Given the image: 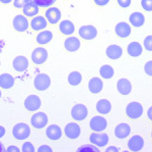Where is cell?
Segmentation results:
<instances>
[{
    "instance_id": "1",
    "label": "cell",
    "mask_w": 152,
    "mask_h": 152,
    "mask_svg": "<svg viewBox=\"0 0 152 152\" xmlns=\"http://www.w3.org/2000/svg\"><path fill=\"white\" fill-rule=\"evenodd\" d=\"M143 111H144L143 106H142L140 102L133 101V102H130L127 105L125 113H126V116L128 119H132V121H137V119H141V116H143Z\"/></svg>"
},
{
    "instance_id": "2",
    "label": "cell",
    "mask_w": 152,
    "mask_h": 152,
    "mask_svg": "<svg viewBox=\"0 0 152 152\" xmlns=\"http://www.w3.org/2000/svg\"><path fill=\"white\" fill-rule=\"evenodd\" d=\"M29 135H31V128L24 122H18L12 129V136L18 141L26 140L29 137Z\"/></svg>"
},
{
    "instance_id": "3",
    "label": "cell",
    "mask_w": 152,
    "mask_h": 152,
    "mask_svg": "<svg viewBox=\"0 0 152 152\" xmlns=\"http://www.w3.org/2000/svg\"><path fill=\"white\" fill-rule=\"evenodd\" d=\"M48 50L45 47H37L33 50L31 54V61L36 65H42L47 61L48 59Z\"/></svg>"
},
{
    "instance_id": "4",
    "label": "cell",
    "mask_w": 152,
    "mask_h": 152,
    "mask_svg": "<svg viewBox=\"0 0 152 152\" xmlns=\"http://www.w3.org/2000/svg\"><path fill=\"white\" fill-rule=\"evenodd\" d=\"M51 86V79L47 73H39L34 79V87L40 92L46 91Z\"/></svg>"
},
{
    "instance_id": "5",
    "label": "cell",
    "mask_w": 152,
    "mask_h": 152,
    "mask_svg": "<svg viewBox=\"0 0 152 152\" xmlns=\"http://www.w3.org/2000/svg\"><path fill=\"white\" fill-rule=\"evenodd\" d=\"M97 33H99L97 29L92 24H85V26L80 27L79 30H78V35L82 40L85 41L94 40V39L96 38Z\"/></svg>"
},
{
    "instance_id": "6",
    "label": "cell",
    "mask_w": 152,
    "mask_h": 152,
    "mask_svg": "<svg viewBox=\"0 0 152 152\" xmlns=\"http://www.w3.org/2000/svg\"><path fill=\"white\" fill-rule=\"evenodd\" d=\"M12 26L18 33H24L29 28V21L23 14H18L12 19Z\"/></svg>"
},
{
    "instance_id": "7",
    "label": "cell",
    "mask_w": 152,
    "mask_h": 152,
    "mask_svg": "<svg viewBox=\"0 0 152 152\" xmlns=\"http://www.w3.org/2000/svg\"><path fill=\"white\" fill-rule=\"evenodd\" d=\"M109 135L105 133H102V132H94L89 136L90 143L94 144V146L99 147V148H102V147L107 146V144H109Z\"/></svg>"
},
{
    "instance_id": "8",
    "label": "cell",
    "mask_w": 152,
    "mask_h": 152,
    "mask_svg": "<svg viewBox=\"0 0 152 152\" xmlns=\"http://www.w3.org/2000/svg\"><path fill=\"white\" fill-rule=\"evenodd\" d=\"M44 13H45L44 16H45L46 19H47L48 24H53V26L54 24H57L61 21V16H62L61 10L58 7L55 6H50L48 8H46Z\"/></svg>"
},
{
    "instance_id": "9",
    "label": "cell",
    "mask_w": 152,
    "mask_h": 152,
    "mask_svg": "<svg viewBox=\"0 0 152 152\" xmlns=\"http://www.w3.org/2000/svg\"><path fill=\"white\" fill-rule=\"evenodd\" d=\"M88 109L84 104L78 103L75 104L71 109V117L75 122H82L87 117Z\"/></svg>"
},
{
    "instance_id": "10",
    "label": "cell",
    "mask_w": 152,
    "mask_h": 152,
    "mask_svg": "<svg viewBox=\"0 0 152 152\" xmlns=\"http://www.w3.org/2000/svg\"><path fill=\"white\" fill-rule=\"evenodd\" d=\"M24 108L29 112L38 111L42 106V100L38 95H28L23 102Z\"/></svg>"
},
{
    "instance_id": "11",
    "label": "cell",
    "mask_w": 152,
    "mask_h": 152,
    "mask_svg": "<svg viewBox=\"0 0 152 152\" xmlns=\"http://www.w3.org/2000/svg\"><path fill=\"white\" fill-rule=\"evenodd\" d=\"M65 136L70 140H76L81 135V127L75 122H68L64 128Z\"/></svg>"
},
{
    "instance_id": "12",
    "label": "cell",
    "mask_w": 152,
    "mask_h": 152,
    "mask_svg": "<svg viewBox=\"0 0 152 152\" xmlns=\"http://www.w3.org/2000/svg\"><path fill=\"white\" fill-rule=\"evenodd\" d=\"M49 122L48 116L43 111H39L33 114V116L31 117V125L35 129H43L47 126Z\"/></svg>"
},
{
    "instance_id": "13",
    "label": "cell",
    "mask_w": 152,
    "mask_h": 152,
    "mask_svg": "<svg viewBox=\"0 0 152 152\" xmlns=\"http://www.w3.org/2000/svg\"><path fill=\"white\" fill-rule=\"evenodd\" d=\"M80 46H81L80 39L75 36H67V38L64 40V49L69 53L77 52L80 49Z\"/></svg>"
},
{
    "instance_id": "14",
    "label": "cell",
    "mask_w": 152,
    "mask_h": 152,
    "mask_svg": "<svg viewBox=\"0 0 152 152\" xmlns=\"http://www.w3.org/2000/svg\"><path fill=\"white\" fill-rule=\"evenodd\" d=\"M107 127V119L102 116H95L89 122V128L92 132H104Z\"/></svg>"
},
{
    "instance_id": "15",
    "label": "cell",
    "mask_w": 152,
    "mask_h": 152,
    "mask_svg": "<svg viewBox=\"0 0 152 152\" xmlns=\"http://www.w3.org/2000/svg\"><path fill=\"white\" fill-rule=\"evenodd\" d=\"M115 34L118 38L126 39L132 34V28L128 23L120 22L115 26Z\"/></svg>"
},
{
    "instance_id": "16",
    "label": "cell",
    "mask_w": 152,
    "mask_h": 152,
    "mask_svg": "<svg viewBox=\"0 0 152 152\" xmlns=\"http://www.w3.org/2000/svg\"><path fill=\"white\" fill-rule=\"evenodd\" d=\"M48 22L46 19L45 16H36L34 18H31V19L29 21V27L31 28L33 31L36 32H40L45 30L48 27Z\"/></svg>"
},
{
    "instance_id": "17",
    "label": "cell",
    "mask_w": 152,
    "mask_h": 152,
    "mask_svg": "<svg viewBox=\"0 0 152 152\" xmlns=\"http://www.w3.org/2000/svg\"><path fill=\"white\" fill-rule=\"evenodd\" d=\"M28 59L26 57V56H23V55H19V56H16L15 58L12 61V67L15 72L18 73H23L28 70Z\"/></svg>"
},
{
    "instance_id": "18",
    "label": "cell",
    "mask_w": 152,
    "mask_h": 152,
    "mask_svg": "<svg viewBox=\"0 0 152 152\" xmlns=\"http://www.w3.org/2000/svg\"><path fill=\"white\" fill-rule=\"evenodd\" d=\"M128 149L131 151H140L144 147V139L140 135H134L128 140Z\"/></svg>"
},
{
    "instance_id": "19",
    "label": "cell",
    "mask_w": 152,
    "mask_h": 152,
    "mask_svg": "<svg viewBox=\"0 0 152 152\" xmlns=\"http://www.w3.org/2000/svg\"><path fill=\"white\" fill-rule=\"evenodd\" d=\"M62 129L58 125H50L46 130V136L51 141H58L62 138Z\"/></svg>"
},
{
    "instance_id": "20",
    "label": "cell",
    "mask_w": 152,
    "mask_h": 152,
    "mask_svg": "<svg viewBox=\"0 0 152 152\" xmlns=\"http://www.w3.org/2000/svg\"><path fill=\"white\" fill-rule=\"evenodd\" d=\"M105 54H107V57L109 59L117 60L121 58V56L123 55V49H122L121 46L112 44V45L107 46V49H105Z\"/></svg>"
},
{
    "instance_id": "21",
    "label": "cell",
    "mask_w": 152,
    "mask_h": 152,
    "mask_svg": "<svg viewBox=\"0 0 152 152\" xmlns=\"http://www.w3.org/2000/svg\"><path fill=\"white\" fill-rule=\"evenodd\" d=\"M53 38V33L50 30H43L39 32V34L36 36V42L41 46H45L50 42H52Z\"/></svg>"
},
{
    "instance_id": "22",
    "label": "cell",
    "mask_w": 152,
    "mask_h": 152,
    "mask_svg": "<svg viewBox=\"0 0 152 152\" xmlns=\"http://www.w3.org/2000/svg\"><path fill=\"white\" fill-rule=\"evenodd\" d=\"M117 90L123 96H127L132 92V84L126 78H121L117 83Z\"/></svg>"
},
{
    "instance_id": "23",
    "label": "cell",
    "mask_w": 152,
    "mask_h": 152,
    "mask_svg": "<svg viewBox=\"0 0 152 152\" xmlns=\"http://www.w3.org/2000/svg\"><path fill=\"white\" fill-rule=\"evenodd\" d=\"M130 134H131V127L128 124H126V122L119 124L115 128V136L118 139H120V140L126 139L127 137L130 136Z\"/></svg>"
},
{
    "instance_id": "24",
    "label": "cell",
    "mask_w": 152,
    "mask_h": 152,
    "mask_svg": "<svg viewBox=\"0 0 152 152\" xmlns=\"http://www.w3.org/2000/svg\"><path fill=\"white\" fill-rule=\"evenodd\" d=\"M59 31L63 36H71L75 32V24L69 19H64L59 24Z\"/></svg>"
},
{
    "instance_id": "25",
    "label": "cell",
    "mask_w": 152,
    "mask_h": 152,
    "mask_svg": "<svg viewBox=\"0 0 152 152\" xmlns=\"http://www.w3.org/2000/svg\"><path fill=\"white\" fill-rule=\"evenodd\" d=\"M102 88H104V83L99 77L91 78L88 82V90L92 94H99L102 91Z\"/></svg>"
},
{
    "instance_id": "26",
    "label": "cell",
    "mask_w": 152,
    "mask_h": 152,
    "mask_svg": "<svg viewBox=\"0 0 152 152\" xmlns=\"http://www.w3.org/2000/svg\"><path fill=\"white\" fill-rule=\"evenodd\" d=\"M39 13H40V7L31 1H28L23 8V14L28 19L34 18V16H38Z\"/></svg>"
},
{
    "instance_id": "27",
    "label": "cell",
    "mask_w": 152,
    "mask_h": 152,
    "mask_svg": "<svg viewBox=\"0 0 152 152\" xmlns=\"http://www.w3.org/2000/svg\"><path fill=\"white\" fill-rule=\"evenodd\" d=\"M14 83H15L14 77L10 75V73H4L0 75V87H1V89L4 90L11 89L14 86Z\"/></svg>"
},
{
    "instance_id": "28",
    "label": "cell",
    "mask_w": 152,
    "mask_h": 152,
    "mask_svg": "<svg viewBox=\"0 0 152 152\" xmlns=\"http://www.w3.org/2000/svg\"><path fill=\"white\" fill-rule=\"evenodd\" d=\"M129 22L133 28H140L145 23V16L140 11H135L129 16Z\"/></svg>"
},
{
    "instance_id": "29",
    "label": "cell",
    "mask_w": 152,
    "mask_h": 152,
    "mask_svg": "<svg viewBox=\"0 0 152 152\" xmlns=\"http://www.w3.org/2000/svg\"><path fill=\"white\" fill-rule=\"evenodd\" d=\"M127 52L131 57H139L143 52V47L139 42H131L127 46Z\"/></svg>"
},
{
    "instance_id": "30",
    "label": "cell",
    "mask_w": 152,
    "mask_h": 152,
    "mask_svg": "<svg viewBox=\"0 0 152 152\" xmlns=\"http://www.w3.org/2000/svg\"><path fill=\"white\" fill-rule=\"evenodd\" d=\"M112 110V104L107 99H100L96 103V111L102 116L110 113Z\"/></svg>"
},
{
    "instance_id": "31",
    "label": "cell",
    "mask_w": 152,
    "mask_h": 152,
    "mask_svg": "<svg viewBox=\"0 0 152 152\" xmlns=\"http://www.w3.org/2000/svg\"><path fill=\"white\" fill-rule=\"evenodd\" d=\"M99 76L104 80H110L115 76V70L112 65H104L99 68Z\"/></svg>"
},
{
    "instance_id": "32",
    "label": "cell",
    "mask_w": 152,
    "mask_h": 152,
    "mask_svg": "<svg viewBox=\"0 0 152 152\" xmlns=\"http://www.w3.org/2000/svg\"><path fill=\"white\" fill-rule=\"evenodd\" d=\"M67 82L70 86H73V87L80 85V83L82 82V75L76 70L71 72L67 77Z\"/></svg>"
},
{
    "instance_id": "33",
    "label": "cell",
    "mask_w": 152,
    "mask_h": 152,
    "mask_svg": "<svg viewBox=\"0 0 152 152\" xmlns=\"http://www.w3.org/2000/svg\"><path fill=\"white\" fill-rule=\"evenodd\" d=\"M29 1L34 2L35 4H37L39 7L42 8H48V7L54 5V4L57 2V0H29Z\"/></svg>"
},
{
    "instance_id": "34",
    "label": "cell",
    "mask_w": 152,
    "mask_h": 152,
    "mask_svg": "<svg viewBox=\"0 0 152 152\" xmlns=\"http://www.w3.org/2000/svg\"><path fill=\"white\" fill-rule=\"evenodd\" d=\"M77 151H82V152H85V151H94V152H99V148L96 146H94V144H86V145H83L81 147L77 149Z\"/></svg>"
},
{
    "instance_id": "35",
    "label": "cell",
    "mask_w": 152,
    "mask_h": 152,
    "mask_svg": "<svg viewBox=\"0 0 152 152\" xmlns=\"http://www.w3.org/2000/svg\"><path fill=\"white\" fill-rule=\"evenodd\" d=\"M143 46L149 52H152V35L147 36L143 41Z\"/></svg>"
},
{
    "instance_id": "36",
    "label": "cell",
    "mask_w": 152,
    "mask_h": 152,
    "mask_svg": "<svg viewBox=\"0 0 152 152\" xmlns=\"http://www.w3.org/2000/svg\"><path fill=\"white\" fill-rule=\"evenodd\" d=\"M23 152H35V146L31 143V142H24L21 146V149H20Z\"/></svg>"
},
{
    "instance_id": "37",
    "label": "cell",
    "mask_w": 152,
    "mask_h": 152,
    "mask_svg": "<svg viewBox=\"0 0 152 152\" xmlns=\"http://www.w3.org/2000/svg\"><path fill=\"white\" fill-rule=\"evenodd\" d=\"M141 6L147 12L152 11V0H141Z\"/></svg>"
},
{
    "instance_id": "38",
    "label": "cell",
    "mask_w": 152,
    "mask_h": 152,
    "mask_svg": "<svg viewBox=\"0 0 152 152\" xmlns=\"http://www.w3.org/2000/svg\"><path fill=\"white\" fill-rule=\"evenodd\" d=\"M29 0H13V7L15 9H23Z\"/></svg>"
},
{
    "instance_id": "39",
    "label": "cell",
    "mask_w": 152,
    "mask_h": 152,
    "mask_svg": "<svg viewBox=\"0 0 152 152\" xmlns=\"http://www.w3.org/2000/svg\"><path fill=\"white\" fill-rule=\"evenodd\" d=\"M144 72L148 77H152V60L147 61L144 65Z\"/></svg>"
},
{
    "instance_id": "40",
    "label": "cell",
    "mask_w": 152,
    "mask_h": 152,
    "mask_svg": "<svg viewBox=\"0 0 152 152\" xmlns=\"http://www.w3.org/2000/svg\"><path fill=\"white\" fill-rule=\"evenodd\" d=\"M116 1L118 5L121 7V8H128L132 3V0H116Z\"/></svg>"
},
{
    "instance_id": "41",
    "label": "cell",
    "mask_w": 152,
    "mask_h": 152,
    "mask_svg": "<svg viewBox=\"0 0 152 152\" xmlns=\"http://www.w3.org/2000/svg\"><path fill=\"white\" fill-rule=\"evenodd\" d=\"M110 2V0H94V3L95 6L97 7H104L105 5H107Z\"/></svg>"
},
{
    "instance_id": "42",
    "label": "cell",
    "mask_w": 152,
    "mask_h": 152,
    "mask_svg": "<svg viewBox=\"0 0 152 152\" xmlns=\"http://www.w3.org/2000/svg\"><path fill=\"white\" fill-rule=\"evenodd\" d=\"M38 152H52V148L48 145H42L38 148Z\"/></svg>"
},
{
    "instance_id": "43",
    "label": "cell",
    "mask_w": 152,
    "mask_h": 152,
    "mask_svg": "<svg viewBox=\"0 0 152 152\" xmlns=\"http://www.w3.org/2000/svg\"><path fill=\"white\" fill-rule=\"evenodd\" d=\"M6 150L8 152H12V151H13V152H19V151H20V149H19L18 147H16V146H9Z\"/></svg>"
},
{
    "instance_id": "44",
    "label": "cell",
    "mask_w": 152,
    "mask_h": 152,
    "mask_svg": "<svg viewBox=\"0 0 152 152\" xmlns=\"http://www.w3.org/2000/svg\"><path fill=\"white\" fill-rule=\"evenodd\" d=\"M5 133H6V130L4 128L3 126H0V139L3 138L5 136Z\"/></svg>"
},
{
    "instance_id": "45",
    "label": "cell",
    "mask_w": 152,
    "mask_h": 152,
    "mask_svg": "<svg viewBox=\"0 0 152 152\" xmlns=\"http://www.w3.org/2000/svg\"><path fill=\"white\" fill-rule=\"evenodd\" d=\"M147 117H148V119L152 122V106L149 107V109L147 110Z\"/></svg>"
},
{
    "instance_id": "46",
    "label": "cell",
    "mask_w": 152,
    "mask_h": 152,
    "mask_svg": "<svg viewBox=\"0 0 152 152\" xmlns=\"http://www.w3.org/2000/svg\"><path fill=\"white\" fill-rule=\"evenodd\" d=\"M105 151H107V152H111V151L118 152V151H119V148H118V147H115V146H110V147H107V148L105 149Z\"/></svg>"
},
{
    "instance_id": "47",
    "label": "cell",
    "mask_w": 152,
    "mask_h": 152,
    "mask_svg": "<svg viewBox=\"0 0 152 152\" xmlns=\"http://www.w3.org/2000/svg\"><path fill=\"white\" fill-rule=\"evenodd\" d=\"M12 1H13V0H0V3L3 4V5H8Z\"/></svg>"
},
{
    "instance_id": "48",
    "label": "cell",
    "mask_w": 152,
    "mask_h": 152,
    "mask_svg": "<svg viewBox=\"0 0 152 152\" xmlns=\"http://www.w3.org/2000/svg\"><path fill=\"white\" fill-rule=\"evenodd\" d=\"M2 151H5V148H4L3 144L0 142V152H2Z\"/></svg>"
},
{
    "instance_id": "49",
    "label": "cell",
    "mask_w": 152,
    "mask_h": 152,
    "mask_svg": "<svg viewBox=\"0 0 152 152\" xmlns=\"http://www.w3.org/2000/svg\"><path fill=\"white\" fill-rule=\"evenodd\" d=\"M1 96H2V92H1V89H0V98H1Z\"/></svg>"
},
{
    "instance_id": "50",
    "label": "cell",
    "mask_w": 152,
    "mask_h": 152,
    "mask_svg": "<svg viewBox=\"0 0 152 152\" xmlns=\"http://www.w3.org/2000/svg\"><path fill=\"white\" fill-rule=\"evenodd\" d=\"M150 137H151V140H152V131H151V134H150Z\"/></svg>"
},
{
    "instance_id": "51",
    "label": "cell",
    "mask_w": 152,
    "mask_h": 152,
    "mask_svg": "<svg viewBox=\"0 0 152 152\" xmlns=\"http://www.w3.org/2000/svg\"><path fill=\"white\" fill-rule=\"evenodd\" d=\"M0 65H1V61H0Z\"/></svg>"
}]
</instances>
